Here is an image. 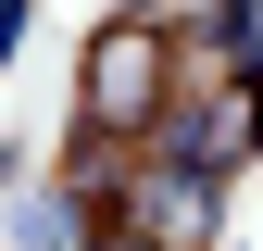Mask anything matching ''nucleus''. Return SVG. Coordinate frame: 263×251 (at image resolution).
I'll list each match as a JSON object with an SVG mask.
<instances>
[{
    "label": "nucleus",
    "instance_id": "f257e3e1",
    "mask_svg": "<svg viewBox=\"0 0 263 251\" xmlns=\"http://www.w3.org/2000/svg\"><path fill=\"white\" fill-rule=\"evenodd\" d=\"M176 88H188V38L176 25H151L138 0L113 25H88V50H76V126H151Z\"/></svg>",
    "mask_w": 263,
    "mask_h": 251
},
{
    "label": "nucleus",
    "instance_id": "f03ea898",
    "mask_svg": "<svg viewBox=\"0 0 263 251\" xmlns=\"http://www.w3.org/2000/svg\"><path fill=\"white\" fill-rule=\"evenodd\" d=\"M125 226H151L163 251H226V176L213 164H138V188H125Z\"/></svg>",
    "mask_w": 263,
    "mask_h": 251
},
{
    "label": "nucleus",
    "instance_id": "7ed1b4c3",
    "mask_svg": "<svg viewBox=\"0 0 263 251\" xmlns=\"http://www.w3.org/2000/svg\"><path fill=\"white\" fill-rule=\"evenodd\" d=\"M101 226H113V213L88 201L63 164H50V176H13V213H0V239H13V251H88Z\"/></svg>",
    "mask_w": 263,
    "mask_h": 251
},
{
    "label": "nucleus",
    "instance_id": "20e7f679",
    "mask_svg": "<svg viewBox=\"0 0 263 251\" xmlns=\"http://www.w3.org/2000/svg\"><path fill=\"white\" fill-rule=\"evenodd\" d=\"M138 13H151V25H176V38H188V50H213V38H226V25H238V13H251V0H138Z\"/></svg>",
    "mask_w": 263,
    "mask_h": 251
},
{
    "label": "nucleus",
    "instance_id": "39448f33",
    "mask_svg": "<svg viewBox=\"0 0 263 251\" xmlns=\"http://www.w3.org/2000/svg\"><path fill=\"white\" fill-rule=\"evenodd\" d=\"M201 63H226V76H251V88H263V0H251V13H238V25H226V38H213Z\"/></svg>",
    "mask_w": 263,
    "mask_h": 251
},
{
    "label": "nucleus",
    "instance_id": "423d86ee",
    "mask_svg": "<svg viewBox=\"0 0 263 251\" xmlns=\"http://www.w3.org/2000/svg\"><path fill=\"white\" fill-rule=\"evenodd\" d=\"M88 251H163V239H151V226H125V213H113V226L88 239Z\"/></svg>",
    "mask_w": 263,
    "mask_h": 251
}]
</instances>
